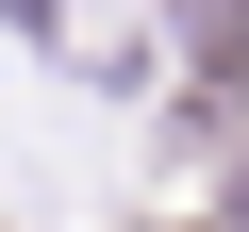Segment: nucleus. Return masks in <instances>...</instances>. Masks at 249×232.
Wrapping results in <instances>:
<instances>
[{"label": "nucleus", "mask_w": 249, "mask_h": 232, "mask_svg": "<svg viewBox=\"0 0 249 232\" xmlns=\"http://www.w3.org/2000/svg\"><path fill=\"white\" fill-rule=\"evenodd\" d=\"M183 50H199V83L249 99V0H183Z\"/></svg>", "instance_id": "f257e3e1"}]
</instances>
